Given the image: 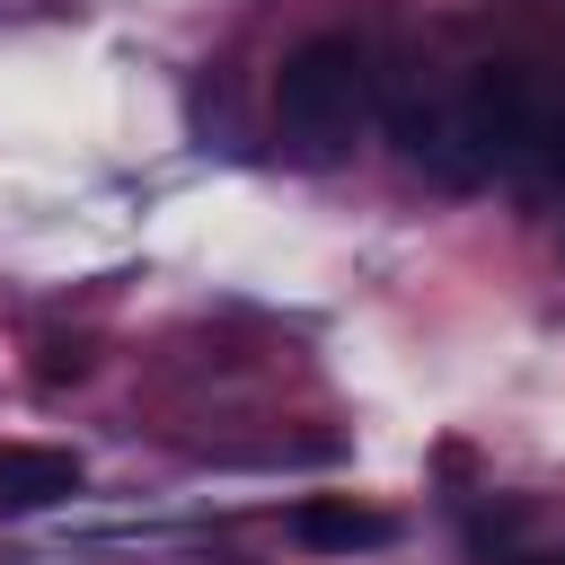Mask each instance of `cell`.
<instances>
[{
    "label": "cell",
    "mask_w": 565,
    "mask_h": 565,
    "mask_svg": "<svg viewBox=\"0 0 565 565\" xmlns=\"http://www.w3.org/2000/svg\"><path fill=\"white\" fill-rule=\"evenodd\" d=\"M88 486L79 450L62 441H0V512H53Z\"/></svg>",
    "instance_id": "cell-4"
},
{
    "label": "cell",
    "mask_w": 565,
    "mask_h": 565,
    "mask_svg": "<svg viewBox=\"0 0 565 565\" xmlns=\"http://www.w3.org/2000/svg\"><path fill=\"white\" fill-rule=\"evenodd\" d=\"M547 106H556V97H547L521 62H486V71L450 97V159H441V177H450V185H477V177H494V168H521V159L539 150Z\"/></svg>",
    "instance_id": "cell-2"
},
{
    "label": "cell",
    "mask_w": 565,
    "mask_h": 565,
    "mask_svg": "<svg viewBox=\"0 0 565 565\" xmlns=\"http://www.w3.org/2000/svg\"><path fill=\"white\" fill-rule=\"evenodd\" d=\"M547 565H565V556H547Z\"/></svg>",
    "instance_id": "cell-6"
},
{
    "label": "cell",
    "mask_w": 565,
    "mask_h": 565,
    "mask_svg": "<svg viewBox=\"0 0 565 565\" xmlns=\"http://www.w3.org/2000/svg\"><path fill=\"white\" fill-rule=\"evenodd\" d=\"M371 106H380V71H371V44L362 35H335V26L327 35H300L282 53V71H274V132L309 168L344 159L353 132L371 124Z\"/></svg>",
    "instance_id": "cell-1"
},
{
    "label": "cell",
    "mask_w": 565,
    "mask_h": 565,
    "mask_svg": "<svg viewBox=\"0 0 565 565\" xmlns=\"http://www.w3.org/2000/svg\"><path fill=\"white\" fill-rule=\"evenodd\" d=\"M282 530H291L309 556H371V547L397 539V521L371 512V503H353V494H309V503L282 512Z\"/></svg>",
    "instance_id": "cell-3"
},
{
    "label": "cell",
    "mask_w": 565,
    "mask_h": 565,
    "mask_svg": "<svg viewBox=\"0 0 565 565\" xmlns=\"http://www.w3.org/2000/svg\"><path fill=\"white\" fill-rule=\"evenodd\" d=\"M521 177H530V194H556V185H565V106H547V124H539V150L521 159Z\"/></svg>",
    "instance_id": "cell-5"
}]
</instances>
